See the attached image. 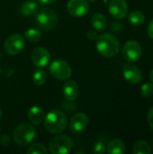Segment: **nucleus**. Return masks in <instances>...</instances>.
<instances>
[{"label": "nucleus", "mask_w": 153, "mask_h": 154, "mask_svg": "<svg viewBox=\"0 0 153 154\" xmlns=\"http://www.w3.org/2000/svg\"><path fill=\"white\" fill-rule=\"evenodd\" d=\"M96 50L105 58L116 56L120 51V42L112 33H103L96 39Z\"/></svg>", "instance_id": "1"}, {"label": "nucleus", "mask_w": 153, "mask_h": 154, "mask_svg": "<svg viewBox=\"0 0 153 154\" xmlns=\"http://www.w3.org/2000/svg\"><path fill=\"white\" fill-rule=\"evenodd\" d=\"M68 125L65 114L59 109L50 110L44 120V128L50 134H59L63 133Z\"/></svg>", "instance_id": "2"}, {"label": "nucleus", "mask_w": 153, "mask_h": 154, "mask_svg": "<svg viewBox=\"0 0 153 154\" xmlns=\"http://www.w3.org/2000/svg\"><path fill=\"white\" fill-rule=\"evenodd\" d=\"M36 137V130L34 126L29 123H22L18 125L13 133L14 142L21 147L28 146Z\"/></svg>", "instance_id": "3"}, {"label": "nucleus", "mask_w": 153, "mask_h": 154, "mask_svg": "<svg viewBox=\"0 0 153 154\" xmlns=\"http://www.w3.org/2000/svg\"><path fill=\"white\" fill-rule=\"evenodd\" d=\"M59 22V17L56 12L50 8H41L35 16L37 26L44 31L53 29Z\"/></svg>", "instance_id": "4"}, {"label": "nucleus", "mask_w": 153, "mask_h": 154, "mask_svg": "<svg viewBox=\"0 0 153 154\" xmlns=\"http://www.w3.org/2000/svg\"><path fill=\"white\" fill-rule=\"evenodd\" d=\"M73 148L72 139L65 134H58L50 139L49 143V152L51 154H67Z\"/></svg>", "instance_id": "5"}, {"label": "nucleus", "mask_w": 153, "mask_h": 154, "mask_svg": "<svg viewBox=\"0 0 153 154\" xmlns=\"http://www.w3.org/2000/svg\"><path fill=\"white\" fill-rule=\"evenodd\" d=\"M50 73L59 80H66L70 78L72 69L70 65L63 60H55L50 65Z\"/></svg>", "instance_id": "6"}, {"label": "nucleus", "mask_w": 153, "mask_h": 154, "mask_svg": "<svg viewBox=\"0 0 153 154\" xmlns=\"http://www.w3.org/2000/svg\"><path fill=\"white\" fill-rule=\"evenodd\" d=\"M142 54V49L136 41H128L123 48V56L129 62L138 61Z\"/></svg>", "instance_id": "7"}, {"label": "nucleus", "mask_w": 153, "mask_h": 154, "mask_svg": "<svg viewBox=\"0 0 153 154\" xmlns=\"http://www.w3.org/2000/svg\"><path fill=\"white\" fill-rule=\"evenodd\" d=\"M24 47V38L19 33H14L9 36L4 44L5 52L9 55H16L23 51Z\"/></svg>", "instance_id": "8"}, {"label": "nucleus", "mask_w": 153, "mask_h": 154, "mask_svg": "<svg viewBox=\"0 0 153 154\" xmlns=\"http://www.w3.org/2000/svg\"><path fill=\"white\" fill-rule=\"evenodd\" d=\"M89 10L87 0H69L67 4V11L73 17H83Z\"/></svg>", "instance_id": "9"}, {"label": "nucleus", "mask_w": 153, "mask_h": 154, "mask_svg": "<svg viewBox=\"0 0 153 154\" xmlns=\"http://www.w3.org/2000/svg\"><path fill=\"white\" fill-rule=\"evenodd\" d=\"M31 59L36 68L43 69L49 65L50 61V54L45 48L37 47L32 51Z\"/></svg>", "instance_id": "10"}, {"label": "nucleus", "mask_w": 153, "mask_h": 154, "mask_svg": "<svg viewBox=\"0 0 153 154\" xmlns=\"http://www.w3.org/2000/svg\"><path fill=\"white\" fill-rule=\"evenodd\" d=\"M123 73L124 79L131 84H139L142 79V71L134 64L124 65Z\"/></svg>", "instance_id": "11"}, {"label": "nucleus", "mask_w": 153, "mask_h": 154, "mask_svg": "<svg viewBox=\"0 0 153 154\" xmlns=\"http://www.w3.org/2000/svg\"><path fill=\"white\" fill-rule=\"evenodd\" d=\"M128 5L125 0H111L109 13L115 19H124L127 15Z\"/></svg>", "instance_id": "12"}, {"label": "nucleus", "mask_w": 153, "mask_h": 154, "mask_svg": "<svg viewBox=\"0 0 153 154\" xmlns=\"http://www.w3.org/2000/svg\"><path fill=\"white\" fill-rule=\"evenodd\" d=\"M88 116L84 113H77L75 114L69 122L70 131L73 133H80L87 128L88 125Z\"/></svg>", "instance_id": "13"}, {"label": "nucleus", "mask_w": 153, "mask_h": 154, "mask_svg": "<svg viewBox=\"0 0 153 154\" xmlns=\"http://www.w3.org/2000/svg\"><path fill=\"white\" fill-rule=\"evenodd\" d=\"M79 94L78 85L75 80H69L63 86V96L68 101H74Z\"/></svg>", "instance_id": "14"}, {"label": "nucleus", "mask_w": 153, "mask_h": 154, "mask_svg": "<svg viewBox=\"0 0 153 154\" xmlns=\"http://www.w3.org/2000/svg\"><path fill=\"white\" fill-rule=\"evenodd\" d=\"M28 119L30 123L33 125H40L44 119V111L41 106H33L29 109Z\"/></svg>", "instance_id": "15"}, {"label": "nucleus", "mask_w": 153, "mask_h": 154, "mask_svg": "<svg viewBox=\"0 0 153 154\" xmlns=\"http://www.w3.org/2000/svg\"><path fill=\"white\" fill-rule=\"evenodd\" d=\"M106 152L110 154H123L125 152V144L121 139H113L106 145Z\"/></svg>", "instance_id": "16"}, {"label": "nucleus", "mask_w": 153, "mask_h": 154, "mask_svg": "<svg viewBox=\"0 0 153 154\" xmlns=\"http://www.w3.org/2000/svg\"><path fill=\"white\" fill-rule=\"evenodd\" d=\"M91 24L96 31H104L107 25V21L105 15L100 13L93 14L91 18Z\"/></svg>", "instance_id": "17"}, {"label": "nucleus", "mask_w": 153, "mask_h": 154, "mask_svg": "<svg viewBox=\"0 0 153 154\" xmlns=\"http://www.w3.org/2000/svg\"><path fill=\"white\" fill-rule=\"evenodd\" d=\"M38 8H39V6H38V4L36 1L28 0L22 5V6L20 8V12L22 14H23L25 16H29V15H32L34 13H36Z\"/></svg>", "instance_id": "18"}, {"label": "nucleus", "mask_w": 153, "mask_h": 154, "mask_svg": "<svg viewBox=\"0 0 153 154\" xmlns=\"http://www.w3.org/2000/svg\"><path fill=\"white\" fill-rule=\"evenodd\" d=\"M133 154H151V149L149 143L145 141L140 140L137 141L133 146Z\"/></svg>", "instance_id": "19"}, {"label": "nucleus", "mask_w": 153, "mask_h": 154, "mask_svg": "<svg viewBox=\"0 0 153 154\" xmlns=\"http://www.w3.org/2000/svg\"><path fill=\"white\" fill-rule=\"evenodd\" d=\"M128 19H129V22L134 26H140L145 22L144 14L141 11H138V10H135L130 13L128 15Z\"/></svg>", "instance_id": "20"}, {"label": "nucleus", "mask_w": 153, "mask_h": 154, "mask_svg": "<svg viewBox=\"0 0 153 154\" xmlns=\"http://www.w3.org/2000/svg\"><path fill=\"white\" fill-rule=\"evenodd\" d=\"M47 80L46 72L42 69H38L32 74V82L36 86H42Z\"/></svg>", "instance_id": "21"}, {"label": "nucleus", "mask_w": 153, "mask_h": 154, "mask_svg": "<svg viewBox=\"0 0 153 154\" xmlns=\"http://www.w3.org/2000/svg\"><path fill=\"white\" fill-rule=\"evenodd\" d=\"M24 37L26 40H28L31 42H37L41 38V33L39 30L35 28H30L25 31Z\"/></svg>", "instance_id": "22"}, {"label": "nucleus", "mask_w": 153, "mask_h": 154, "mask_svg": "<svg viewBox=\"0 0 153 154\" xmlns=\"http://www.w3.org/2000/svg\"><path fill=\"white\" fill-rule=\"evenodd\" d=\"M28 154H48V149L40 143H35L32 145H30L27 149Z\"/></svg>", "instance_id": "23"}, {"label": "nucleus", "mask_w": 153, "mask_h": 154, "mask_svg": "<svg viewBox=\"0 0 153 154\" xmlns=\"http://www.w3.org/2000/svg\"><path fill=\"white\" fill-rule=\"evenodd\" d=\"M106 152V145L104 139H99L92 148V152L95 154H104Z\"/></svg>", "instance_id": "24"}, {"label": "nucleus", "mask_w": 153, "mask_h": 154, "mask_svg": "<svg viewBox=\"0 0 153 154\" xmlns=\"http://www.w3.org/2000/svg\"><path fill=\"white\" fill-rule=\"evenodd\" d=\"M141 93L144 97H151L153 96V83H144L141 88Z\"/></svg>", "instance_id": "25"}, {"label": "nucleus", "mask_w": 153, "mask_h": 154, "mask_svg": "<svg viewBox=\"0 0 153 154\" xmlns=\"http://www.w3.org/2000/svg\"><path fill=\"white\" fill-rule=\"evenodd\" d=\"M11 143V139L7 134H2L0 136V144L3 146H8Z\"/></svg>", "instance_id": "26"}, {"label": "nucleus", "mask_w": 153, "mask_h": 154, "mask_svg": "<svg viewBox=\"0 0 153 154\" xmlns=\"http://www.w3.org/2000/svg\"><path fill=\"white\" fill-rule=\"evenodd\" d=\"M147 118H148V124H149L150 127L153 130V106L149 110Z\"/></svg>", "instance_id": "27"}, {"label": "nucleus", "mask_w": 153, "mask_h": 154, "mask_svg": "<svg viewBox=\"0 0 153 154\" xmlns=\"http://www.w3.org/2000/svg\"><path fill=\"white\" fill-rule=\"evenodd\" d=\"M87 35V38L91 41H96L97 37H98L96 32H95V31H88Z\"/></svg>", "instance_id": "28"}, {"label": "nucleus", "mask_w": 153, "mask_h": 154, "mask_svg": "<svg viewBox=\"0 0 153 154\" xmlns=\"http://www.w3.org/2000/svg\"><path fill=\"white\" fill-rule=\"evenodd\" d=\"M148 35L151 39L153 40V18L151 20V22L148 25Z\"/></svg>", "instance_id": "29"}, {"label": "nucleus", "mask_w": 153, "mask_h": 154, "mask_svg": "<svg viewBox=\"0 0 153 154\" xmlns=\"http://www.w3.org/2000/svg\"><path fill=\"white\" fill-rule=\"evenodd\" d=\"M57 0H38L39 3L41 4H43V5H49V4H52V3H55Z\"/></svg>", "instance_id": "30"}, {"label": "nucleus", "mask_w": 153, "mask_h": 154, "mask_svg": "<svg viewBox=\"0 0 153 154\" xmlns=\"http://www.w3.org/2000/svg\"><path fill=\"white\" fill-rule=\"evenodd\" d=\"M150 79H151V81L153 83V69L151 70V74H150Z\"/></svg>", "instance_id": "31"}, {"label": "nucleus", "mask_w": 153, "mask_h": 154, "mask_svg": "<svg viewBox=\"0 0 153 154\" xmlns=\"http://www.w3.org/2000/svg\"><path fill=\"white\" fill-rule=\"evenodd\" d=\"M1 117H2V110H1V107H0V120H1Z\"/></svg>", "instance_id": "32"}, {"label": "nucleus", "mask_w": 153, "mask_h": 154, "mask_svg": "<svg viewBox=\"0 0 153 154\" xmlns=\"http://www.w3.org/2000/svg\"><path fill=\"white\" fill-rule=\"evenodd\" d=\"M89 1H90V2H95L96 0H89Z\"/></svg>", "instance_id": "33"}]
</instances>
